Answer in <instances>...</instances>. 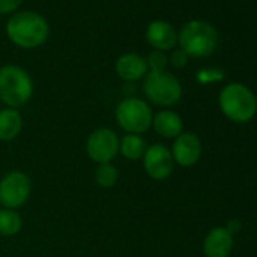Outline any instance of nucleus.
Returning a JSON list of instances; mask_svg holds the SVG:
<instances>
[{"label": "nucleus", "instance_id": "4be33fe9", "mask_svg": "<svg viewBox=\"0 0 257 257\" xmlns=\"http://www.w3.org/2000/svg\"><path fill=\"white\" fill-rule=\"evenodd\" d=\"M225 228H227L231 234H234V233H237V231H239L240 224H239V221H237V219H231V221L225 225Z\"/></svg>", "mask_w": 257, "mask_h": 257}, {"label": "nucleus", "instance_id": "20e7f679", "mask_svg": "<svg viewBox=\"0 0 257 257\" xmlns=\"http://www.w3.org/2000/svg\"><path fill=\"white\" fill-rule=\"evenodd\" d=\"M34 95V80L31 74L14 64L0 67V103L7 107H22Z\"/></svg>", "mask_w": 257, "mask_h": 257}, {"label": "nucleus", "instance_id": "5701e85b", "mask_svg": "<svg viewBox=\"0 0 257 257\" xmlns=\"http://www.w3.org/2000/svg\"><path fill=\"white\" fill-rule=\"evenodd\" d=\"M255 101H257V94H255Z\"/></svg>", "mask_w": 257, "mask_h": 257}, {"label": "nucleus", "instance_id": "7ed1b4c3", "mask_svg": "<svg viewBox=\"0 0 257 257\" xmlns=\"http://www.w3.org/2000/svg\"><path fill=\"white\" fill-rule=\"evenodd\" d=\"M218 103L225 118L237 124L248 122L257 112L255 94L246 85L239 82L225 85L219 92Z\"/></svg>", "mask_w": 257, "mask_h": 257}, {"label": "nucleus", "instance_id": "6e6552de", "mask_svg": "<svg viewBox=\"0 0 257 257\" xmlns=\"http://www.w3.org/2000/svg\"><path fill=\"white\" fill-rule=\"evenodd\" d=\"M119 153V138L109 127H98L86 140V155L95 164H110Z\"/></svg>", "mask_w": 257, "mask_h": 257}, {"label": "nucleus", "instance_id": "9d476101", "mask_svg": "<svg viewBox=\"0 0 257 257\" xmlns=\"http://www.w3.org/2000/svg\"><path fill=\"white\" fill-rule=\"evenodd\" d=\"M201 141L200 138L192 132H183L180 134L171 147V156L174 164L180 167H192L195 165L201 158Z\"/></svg>", "mask_w": 257, "mask_h": 257}, {"label": "nucleus", "instance_id": "6ab92c4d", "mask_svg": "<svg viewBox=\"0 0 257 257\" xmlns=\"http://www.w3.org/2000/svg\"><path fill=\"white\" fill-rule=\"evenodd\" d=\"M147 59V65H149V71H155V73H159V71H167V67H168V56L165 52H159V50H153Z\"/></svg>", "mask_w": 257, "mask_h": 257}, {"label": "nucleus", "instance_id": "f8f14e48", "mask_svg": "<svg viewBox=\"0 0 257 257\" xmlns=\"http://www.w3.org/2000/svg\"><path fill=\"white\" fill-rule=\"evenodd\" d=\"M115 71L119 79L125 82H137L147 76L149 65L147 59L135 52H127L118 56L115 61Z\"/></svg>", "mask_w": 257, "mask_h": 257}, {"label": "nucleus", "instance_id": "aec40b11", "mask_svg": "<svg viewBox=\"0 0 257 257\" xmlns=\"http://www.w3.org/2000/svg\"><path fill=\"white\" fill-rule=\"evenodd\" d=\"M22 4H23V0H0V16L17 13Z\"/></svg>", "mask_w": 257, "mask_h": 257}, {"label": "nucleus", "instance_id": "ddd939ff", "mask_svg": "<svg viewBox=\"0 0 257 257\" xmlns=\"http://www.w3.org/2000/svg\"><path fill=\"white\" fill-rule=\"evenodd\" d=\"M233 245L234 237L225 227H213L204 237L203 252L206 257H228Z\"/></svg>", "mask_w": 257, "mask_h": 257}, {"label": "nucleus", "instance_id": "0eeeda50", "mask_svg": "<svg viewBox=\"0 0 257 257\" xmlns=\"http://www.w3.org/2000/svg\"><path fill=\"white\" fill-rule=\"evenodd\" d=\"M32 182L29 176L20 170L10 171L0 180V204L5 209L17 210L29 200Z\"/></svg>", "mask_w": 257, "mask_h": 257}, {"label": "nucleus", "instance_id": "4468645a", "mask_svg": "<svg viewBox=\"0 0 257 257\" xmlns=\"http://www.w3.org/2000/svg\"><path fill=\"white\" fill-rule=\"evenodd\" d=\"M153 128L156 134H159L164 138L176 140L180 134H183V119L182 116L170 109L159 110L156 115H153Z\"/></svg>", "mask_w": 257, "mask_h": 257}, {"label": "nucleus", "instance_id": "f03ea898", "mask_svg": "<svg viewBox=\"0 0 257 257\" xmlns=\"http://www.w3.org/2000/svg\"><path fill=\"white\" fill-rule=\"evenodd\" d=\"M218 32L206 20H191L183 25L177 37V46L189 58H206L218 47Z\"/></svg>", "mask_w": 257, "mask_h": 257}, {"label": "nucleus", "instance_id": "dca6fc26", "mask_svg": "<svg viewBox=\"0 0 257 257\" xmlns=\"http://www.w3.org/2000/svg\"><path fill=\"white\" fill-rule=\"evenodd\" d=\"M147 141L141 135H132L127 134L119 140V153L127 159V161H140L143 159L146 150H147Z\"/></svg>", "mask_w": 257, "mask_h": 257}, {"label": "nucleus", "instance_id": "a211bd4d", "mask_svg": "<svg viewBox=\"0 0 257 257\" xmlns=\"http://www.w3.org/2000/svg\"><path fill=\"white\" fill-rule=\"evenodd\" d=\"M94 179L100 188H112L118 182V170L112 164H100L95 170Z\"/></svg>", "mask_w": 257, "mask_h": 257}, {"label": "nucleus", "instance_id": "1a4fd4ad", "mask_svg": "<svg viewBox=\"0 0 257 257\" xmlns=\"http://www.w3.org/2000/svg\"><path fill=\"white\" fill-rule=\"evenodd\" d=\"M143 165L147 174L153 180H165L171 176L174 168V161L171 150L164 144H153L147 147L143 156Z\"/></svg>", "mask_w": 257, "mask_h": 257}, {"label": "nucleus", "instance_id": "f257e3e1", "mask_svg": "<svg viewBox=\"0 0 257 257\" xmlns=\"http://www.w3.org/2000/svg\"><path fill=\"white\" fill-rule=\"evenodd\" d=\"M8 40L25 50H34L46 44L50 35V25L44 16L35 11H17L7 22Z\"/></svg>", "mask_w": 257, "mask_h": 257}, {"label": "nucleus", "instance_id": "423d86ee", "mask_svg": "<svg viewBox=\"0 0 257 257\" xmlns=\"http://www.w3.org/2000/svg\"><path fill=\"white\" fill-rule=\"evenodd\" d=\"M143 89L146 97L152 103L162 107H168L179 103L183 94L180 80L170 71H149L144 77Z\"/></svg>", "mask_w": 257, "mask_h": 257}, {"label": "nucleus", "instance_id": "2eb2a0df", "mask_svg": "<svg viewBox=\"0 0 257 257\" xmlns=\"http://www.w3.org/2000/svg\"><path fill=\"white\" fill-rule=\"evenodd\" d=\"M23 128V116L20 110L14 107L0 109V141L16 140Z\"/></svg>", "mask_w": 257, "mask_h": 257}, {"label": "nucleus", "instance_id": "f3484780", "mask_svg": "<svg viewBox=\"0 0 257 257\" xmlns=\"http://www.w3.org/2000/svg\"><path fill=\"white\" fill-rule=\"evenodd\" d=\"M23 228L22 215L14 209H0V234L16 236Z\"/></svg>", "mask_w": 257, "mask_h": 257}, {"label": "nucleus", "instance_id": "9b49d317", "mask_svg": "<svg viewBox=\"0 0 257 257\" xmlns=\"http://www.w3.org/2000/svg\"><path fill=\"white\" fill-rule=\"evenodd\" d=\"M179 32L174 26L165 20H153L149 23L146 29V40L147 43L159 52L173 50L177 46Z\"/></svg>", "mask_w": 257, "mask_h": 257}, {"label": "nucleus", "instance_id": "39448f33", "mask_svg": "<svg viewBox=\"0 0 257 257\" xmlns=\"http://www.w3.org/2000/svg\"><path fill=\"white\" fill-rule=\"evenodd\" d=\"M115 119L124 132L141 135L152 127L153 110L146 100L138 97H127L116 104Z\"/></svg>", "mask_w": 257, "mask_h": 257}, {"label": "nucleus", "instance_id": "412c9836", "mask_svg": "<svg viewBox=\"0 0 257 257\" xmlns=\"http://www.w3.org/2000/svg\"><path fill=\"white\" fill-rule=\"evenodd\" d=\"M188 61H189V56H188L183 50H180V49L174 50V52L171 53V56L168 58V62H170L174 68H183V67L188 64Z\"/></svg>", "mask_w": 257, "mask_h": 257}]
</instances>
